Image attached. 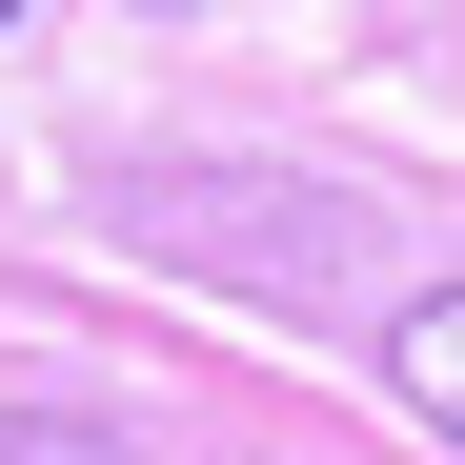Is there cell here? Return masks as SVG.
Returning <instances> with one entry per match:
<instances>
[{
  "label": "cell",
  "instance_id": "1",
  "mask_svg": "<svg viewBox=\"0 0 465 465\" xmlns=\"http://www.w3.org/2000/svg\"><path fill=\"white\" fill-rule=\"evenodd\" d=\"M384 384H405V425H425V445H465V283H425L405 324H384Z\"/></svg>",
  "mask_w": 465,
  "mask_h": 465
},
{
  "label": "cell",
  "instance_id": "2",
  "mask_svg": "<svg viewBox=\"0 0 465 465\" xmlns=\"http://www.w3.org/2000/svg\"><path fill=\"white\" fill-rule=\"evenodd\" d=\"M0 21H21V0H0Z\"/></svg>",
  "mask_w": 465,
  "mask_h": 465
},
{
  "label": "cell",
  "instance_id": "3",
  "mask_svg": "<svg viewBox=\"0 0 465 465\" xmlns=\"http://www.w3.org/2000/svg\"><path fill=\"white\" fill-rule=\"evenodd\" d=\"M163 21H183V0H163Z\"/></svg>",
  "mask_w": 465,
  "mask_h": 465
}]
</instances>
